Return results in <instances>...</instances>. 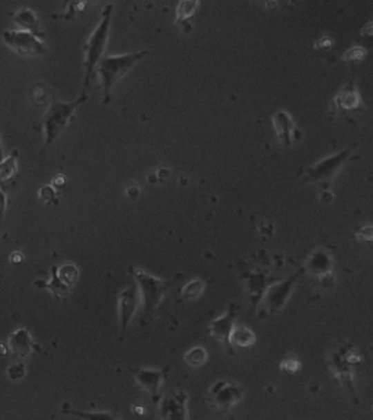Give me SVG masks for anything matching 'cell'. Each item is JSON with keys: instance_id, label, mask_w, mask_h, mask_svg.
Instances as JSON below:
<instances>
[{"instance_id": "1", "label": "cell", "mask_w": 373, "mask_h": 420, "mask_svg": "<svg viewBox=\"0 0 373 420\" xmlns=\"http://www.w3.org/2000/svg\"><path fill=\"white\" fill-rule=\"evenodd\" d=\"M148 55H149L148 50H142V51L126 52V55L106 56L99 60V63L95 68V72L99 77V82L102 86V95H104L102 104L104 105L110 104V101H111L113 86Z\"/></svg>"}, {"instance_id": "2", "label": "cell", "mask_w": 373, "mask_h": 420, "mask_svg": "<svg viewBox=\"0 0 373 420\" xmlns=\"http://www.w3.org/2000/svg\"><path fill=\"white\" fill-rule=\"evenodd\" d=\"M86 99V92H82L81 97L70 102H64L57 99L56 97H52L41 123L44 130V144L41 149L43 153L57 140V137L63 133V130L69 126L75 111L81 107Z\"/></svg>"}, {"instance_id": "3", "label": "cell", "mask_w": 373, "mask_h": 420, "mask_svg": "<svg viewBox=\"0 0 373 420\" xmlns=\"http://www.w3.org/2000/svg\"><path fill=\"white\" fill-rule=\"evenodd\" d=\"M130 273L135 279L137 286V291L142 295V304H143V321L152 320L156 311L161 307L162 300L172 286V280L157 279L155 276L149 274L146 270L131 266Z\"/></svg>"}, {"instance_id": "4", "label": "cell", "mask_w": 373, "mask_h": 420, "mask_svg": "<svg viewBox=\"0 0 373 420\" xmlns=\"http://www.w3.org/2000/svg\"><path fill=\"white\" fill-rule=\"evenodd\" d=\"M362 363V356L358 354L352 343H341L337 349L331 350L328 358V366L331 374L338 383L347 390L354 404H358V397L354 388V371Z\"/></svg>"}, {"instance_id": "5", "label": "cell", "mask_w": 373, "mask_h": 420, "mask_svg": "<svg viewBox=\"0 0 373 420\" xmlns=\"http://www.w3.org/2000/svg\"><path fill=\"white\" fill-rule=\"evenodd\" d=\"M113 9H114V6L111 3L104 8L97 28L92 31L90 37L88 38V41L85 43V47H84L85 59H84V63H82L84 69H85V77H84L85 88L89 86L90 79L93 76V72H95L97 64L102 59L106 43H108Z\"/></svg>"}, {"instance_id": "6", "label": "cell", "mask_w": 373, "mask_h": 420, "mask_svg": "<svg viewBox=\"0 0 373 420\" xmlns=\"http://www.w3.org/2000/svg\"><path fill=\"white\" fill-rule=\"evenodd\" d=\"M244 397L245 391L242 387H239L235 383H229V381H218L209 388L207 403L211 409L224 414Z\"/></svg>"}, {"instance_id": "7", "label": "cell", "mask_w": 373, "mask_h": 420, "mask_svg": "<svg viewBox=\"0 0 373 420\" xmlns=\"http://www.w3.org/2000/svg\"><path fill=\"white\" fill-rule=\"evenodd\" d=\"M352 155V148H345L340 152L332 153L328 158H324L323 161L316 162L315 165L306 168L303 181L309 182H316L323 184V186H328L332 181V178L336 177L337 171L343 166V164L349 160V156Z\"/></svg>"}, {"instance_id": "8", "label": "cell", "mask_w": 373, "mask_h": 420, "mask_svg": "<svg viewBox=\"0 0 373 420\" xmlns=\"http://www.w3.org/2000/svg\"><path fill=\"white\" fill-rule=\"evenodd\" d=\"M302 274H305L303 267L287 276L285 280L277 282L265 289L264 308L267 309L269 314H277L283 309V307L287 304V300L293 292V289H295L296 283L302 278Z\"/></svg>"}, {"instance_id": "9", "label": "cell", "mask_w": 373, "mask_h": 420, "mask_svg": "<svg viewBox=\"0 0 373 420\" xmlns=\"http://www.w3.org/2000/svg\"><path fill=\"white\" fill-rule=\"evenodd\" d=\"M5 44L21 56H43L47 52L46 44L34 34L23 30H6L2 34Z\"/></svg>"}, {"instance_id": "10", "label": "cell", "mask_w": 373, "mask_h": 420, "mask_svg": "<svg viewBox=\"0 0 373 420\" xmlns=\"http://www.w3.org/2000/svg\"><path fill=\"white\" fill-rule=\"evenodd\" d=\"M161 420H189V394L171 390L157 403Z\"/></svg>"}, {"instance_id": "11", "label": "cell", "mask_w": 373, "mask_h": 420, "mask_svg": "<svg viewBox=\"0 0 373 420\" xmlns=\"http://www.w3.org/2000/svg\"><path fill=\"white\" fill-rule=\"evenodd\" d=\"M139 291L136 283L126 286L122 292L117 294L118 315H119V340H124L133 315L136 314L139 307Z\"/></svg>"}, {"instance_id": "12", "label": "cell", "mask_w": 373, "mask_h": 420, "mask_svg": "<svg viewBox=\"0 0 373 420\" xmlns=\"http://www.w3.org/2000/svg\"><path fill=\"white\" fill-rule=\"evenodd\" d=\"M130 372L137 381V384L148 391L152 397V401L155 404L159 403L162 397V384L169 372V366H165L164 370H148V368H133Z\"/></svg>"}, {"instance_id": "13", "label": "cell", "mask_w": 373, "mask_h": 420, "mask_svg": "<svg viewBox=\"0 0 373 420\" xmlns=\"http://www.w3.org/2000/svg\"><path fill=\"white\" fill-rule=\"evenodd\" d=\"M238 309L239 308L236 304H231L223 315H220L219 318L213 320L209 324L210 336L213 338H216V341H219L222 346H224L226 350H228L231 354H235L233 347L231 345V334L235 328V318H236Z\"/></svg>"}, {"instance_id": "14", "label": "cell", "mask_w": 373, "mask_h": 420, "mask_svg": "<svg viewBox=\"0 0 373 420\" xmlns=\"http://www.w3.org/2000/svg\"><path fill=\"white\" fill-rule=\"evenodd\" d=\"M8 349L15 354L17 358H26L30 356L32 353H38V354H46V352L41 349V346H38L32 336L30 334V332L26 330V328H19V330L13 332L9 336L8 340Z\"/></svg>"}, {"instance_id": "15", "label": "cell", "mask_w": 373, "mask_h": 420, "mask_svg": "<svg viewBox=\"0 0 373 420\" xmlns=\"http://www.w3.org/2000/svg\"><path fill=\"white\" fill-rule=\"evenodd\" d=\"M334 108L340 114H350L354 111H361L363 107V101L361 94H358V89L356 82H349L345 85L334 98Z\"/></svg>"}, {"instance_id": "16", "label": "cell", "mask_w": 373, "mask_h": 420, "mask_svg": "<svg viewBox=\"0 0 373 420\" xmlns=\"http://www.w3.org/2000/svg\"><path fill=\"white\" fill-rule=\"evenodd\" d=\"M273 124L276 128L278 142L285 144V146H290L293 140H298L300 137V131L295 127L291 115L285 110L277 111L273 115Z\"/></svg>"}, {"instance_id": "17", "label": "cell", "mask_w": 373, "mask_h": 420, "mask_svg": "<svg viewBox=\"0 0 373 420\" xmlns=\"http://www.w3.org/2000/svg\"><path fill=\"white\" fill-rule=\"evenodd\" d=\"M332 267H334V262H332L331 256L321 248L315 249L311 257L306 260V265L303 266L305 271L312 273L316 278H323V276L331 274Z\"/></svg>"}, {"instance_id": "18", "label": "cell", "mask_w": 373, "mask_h": 420, "mask_svg": "<svg viewBox=\"0 0 373 420\" xmlns=\"http://www.w3.org/2000/svg\"><path fill=\"white\" fill-rule=\"evenodd\" d=\"M51 278L50 280L44 282V280H35L34 286L38 289H48V291L55 295L59 299H64L68 298L70 294V287L66 286L57 276V266H51Z\"/></svg>"}, {"instance_id": "19", "label": "cell", "mask_w": 373, "mask_h": 420, "mask_svg": "<svg viewBox=\"0 0 373 420\" xmlns=\"http://www.w3.org/2000/svg\"><path fill=\"white\" fill-rule=\"evenodd\" d=\"M13 21H15L21 28H23V31H28L38 38L43 35L41 30H39V22H38L35 12L30 8H22V9L17 10L15 15H13Z\"/></svg>"}, {"instance_id": "20", "label": "cell", "mask_w": 373, "mask_h": 420, "mask_svg": "<svg viewBox=\"0 0 373 420\" xmlns=\"http://www.w3.org/2000/svg\"><path fill=\"white\" fill-rule=\"evenodd\" d=\"M61 412L64 414L75 416L82 420H119V417L114 412H82L73 409L69 403H64L61 405Z\"/></svg>"}, {"instance_id": "21", "label": "cell", "mask_w": 373, "mask_h": 420, "mask_svg": "<svg viewBox=\"0 0 373 420\" xmlns=\"http://www.w3.org/2000/svg\"><path fill=\"white\" fill-rule=\"evenodd\" d=\"M198 8H200V3L195 2V0H182V2L178 3L175 23L180 26H184L185 32H189L186 31V25H190V21L195 15Z\"/></svg>"}, {"instance_id": "22", "label": "cell", "mask_w": 373, "mask_h": 420, "mask_svg": "<svg viewBox=\"0 0 373 420\" xmlns=\"http://www.w3.org/2000/svg\"><path fill=\"white\" fill-rule=\"evenodd\" d=\"M245 282L248 285V291L251 295V300L252 304H257V302L261 299V296L265 292V278L262 274L258 273H247L245 276Z\"/></svg>"}, {"instance_id": "23", "label": "cell", "mask_w": 373, "mask_h": 420, "mask_svg": "<svg viewBox=\"0 0 373 420\" xmlns=\"http://www.w3.org/2000/svg\"><path fill=\"white\" fill-rule=\"evenodd\" d=\"M18 156H19L18 151L13 149L9 156L3 158V160L0 161V186H2L3 182H8L13 175L17 174Z\"/></svg>"}, {"instance_id": "24", "label": "cell", "mask_w": 373, "mask_h": 420, "mask_svg": "<svg viewBox=\"0 0 373 420\" xmlns=\"http://www.w3.org/2000/svg\"><path fill=\"white\" fill-rule=\"evenodd\" d=\"M256 340H257V337H256L254 332H252L248 327H235L231 334V345H235L242 349L254 346Z\"/></svg>"}, {"instance_id": "25", "label": "cell", "mask_w": 373, "mask_h": 420, "mask_svg": "<svg viewBox=\"0 0 373 420\" xmlns=\"http://www.w3.org/2000/svg\"><path fill=\"white\" fill-rule=\"evenodd\" d=\"M204 287H206V282L204 280H202V279L191 280V282H189L181 289L180 299L181 300L195 299V298H198L200 295H202V292L204 291Z\"/></svg>"}, {"instance_id": "26", "label": "cell", "mask_w": 373, "mask_h": 420, "mask_svg": "<svg viewBox=\"0 0 373 420\" xmlns=\"http://www.w3.org/2000/svg\"><path fill=\"white\" fill-rule=\"evenodd\" d=\"M207 358H209L207 350L204 347H202V346H195V347L190 349L189 352H186L184 354V361L186 363H189L190 366H194V368H198V366L204 365L206 361H207Z\"/></svg>"}, {"instance_id": "27", "label": "cell", "mask_w": 373, "mask_h": 420, "mask_svg": "<svg viewBox=\"0 0 373 420\" xmlns=\"http://www.w3.org/2000/svg\"><path fill=\"white\" fill-rule=\"evenodd\" d=\"M57 276L66 286L72 289L79 279V270L75 265H63L61 267H57Z\"/></svg>"}, {"instance_id": "28", "label": "cell", "mask_w": 373, "mask_h": 420, "mask_svg": "<svg viewBox=\"0 0 373 420\" xmlns=\"http://www.w3.org/2000/svg\"><path fill=\"white\" fill-rule=\"evenodd\" d=\"M367 56V50L363 47L354 46L343 55V61H362Z\"/></svg>"}, {"instance_id": "29", "label": "cell", "mask_w": 373, "mask_h": 420, "mask_svg": "<svg viewBox=\"0 0 373 420\" xmlns=\"http://www.w3.org/2000/svg\"><path fill=\"white\" fill-rule=\"evenodd\" d=\"M38 194H39V199H41L46 203H48V204H51V203L57 204L59 203L57 202V191H56L55 187L44 186V187H41V190H39Z\"/></svg>"}, {"instance_id": "30", "label": "cell", "mask_w": 373, "mask_h": 420, "mask_svg": "<svg viewBox=\"0 0 373 420\" xmlns=\"http://www.w3.org/2000/svg\"><path fill=\"white\" fill-rule=\"evenodd\" d=\"M280 370L286 374H296L300 371V362L295 358H286L280 363Z\"/></svg>"}, {"instance_id": "31", "label": "cell", "mask_w": 373, "mask_h": 420, "mask_svg": "<svg viewBox=\"0 0 373 420\" xmlns=\"http://www.w3.org/2000/svg\"><path fill=\"white\" fill-rule=\"evenodd\" d=\"M26 374V370H25V363L23 362H18V363H13L12 366L8 368V376L12 379V381H19L25 376Z\"/></svg>"}, {"instance_id": "32", "label": "cell", "mask_w": 373, "mask_h": 420, "mask_svg": "<svg viewBox=\"0 0 373 420\" xmlns=\"http://www.w3.org/2000/svg\"><path fill=\"white\" fill-rule=\"evenodd\" d=\"M31 101L35 104V105H41L47 101V94L44 90V85H35L32 89H31Z\"/></svg>"}, {"instance_id": "33", "label": "cell", "mask_w": 373, "mask_h": 420, "mask_svg": "<svg viewBox=\"0 0 373 420\" xmlns=\"http://www.w3.org/2000/svg\"><path fill=\"white\" fill-rule=\"evenodd\" d=\"M332 46H334V39H332L329 35H324L319 39L315 41V48L316 50H329Z\"/></svg>"}, {"instance_id": "34", "label": "cell", "mask_w": 373, "mask_h": 420, "mask_svg": "<svg viewBox=\"0 0 373 420\" xmlns=\"http://www.w3.org/2000/svg\"><path fill=\"white\" fill-rule=\"evenodd\" d=\"M357 238H358V241H362V242H372V240H373V228L370 225L363 227L361 231L357 232Z\"/></svg>"}, {"instance_id": "35", "label": "cell", "mask_w": 373, "mask_h": 420, "mask_svg": "<svg viewBox=\"0 0 373 420\" xmlns=\"http://www.w3.org/2000/svg\"><path fill=\"white\" fill-rule=\"evenodd\" d=\"M6 207H8V195L2 190V187H0V223H2V220H3Z\"/></svg>"}, {"instance_id": "36", "label": "cell", "mask_w": 373, "mask_h": 420, "mask_svg": "<svg viewBox=\"0 0 373 420\" xmlns=\"http://www.w3.org/2000/svg\"><path fill=\"white\" fill-rule=\"evenodd\" d=\"M126 193H127V195L130 197L131 200H136L137 197L140 195V189L137 186H128L127 190H126Z\"/></svg>"}, {"instance_id": "37", "label": "cell", "mask_w": 373, "mask_h": 420, "mask_svg": "<svg viewBox=\"0 0 373 420\" xmlns=\"http://www.w3.org/2000/svg\"><path fill=\"white\" fill-rule=\"evenodd\" d=\"M9 261L12 262V265H19V262L23 261V254L21 251H13L9 256Z\"/></svg>"}, {"instance_id": "38", "label": "cell", "mask_w": 373, "mask_h": 420, "mask_svg": "<svg viewBox=\"0 0 373 420\" xmlns=\"http://www.w3.org/2000/svg\"><path fill=\"white\" fill-rule=\"evenodd\" d=\"M64 184H66V177L60 174V175H57L55 180H52V186H51V187L61 189V187H64Z\"/></svg>"}, {"instance_id": "39", "label": "cell", "mask_w": 373, "mask_h": 420, "mask_svg": "<svg viewBox=\"0 0 373 420\" xmlns=\"http://www.w3.org/2000/svg\"><path fill=\"white\" fill-rule=\"evenodd\" d=\"M155 174H156L157 181H159V180H162V178H166V177H168L169 169H168V168H161V169H159L157 173H155Z\"/></svg>"}, {"instance_id": "40", "label": "cell", "mask_w": 373, "mask_h": 420, "mask_svg": "<svg viewBox=\"0 0 373 420\" xmlns=\"http://www.w3.org/2000/svg\"><path fill=\"white\" fill-rule=\"evenodd\" d=\"M331 200H332V194H331V193L324 191V193L321 194V202H323V203H331Z\"/></svg>"}, {"instance_id": "41", "label": "cell", "mask_w": 373, "mask_h": 420, "mask_svg": "<svg viewBox=\"0 0 373 420\" xmlns=\"http://www.w3.org/2000/svg\"><path fill=\"white\" fill-rule=\"evenodd\" d=\"M8 352H9L8 346L5 343H0V354H8Z\"/></svg>"}, {"instance_id": "42", "label": "cell", "mask_w": 373, "mask_h": 420, "mask_svg": "<svg viewBox=\"0 0 373 420\" xmlns=\"http://www.w3.org/2000/svg\"><path fill=\"white\" fill-rule=\"evenodd\" d=\"M3 158H5L3 156V146H2V140H0V161H2Z\"/></svg>"}]
</instances>
